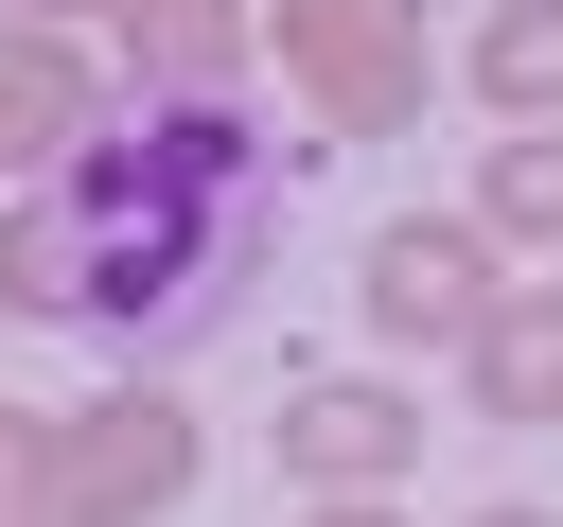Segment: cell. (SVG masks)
Returning <instances> with one entry per match:
<instances>
[{
    "label": "cell",
    "instance_id": "obj_7",
    "mask_svg": "<svg viewBox=\"0 0 563 527\" xmlns=\"http://www.w3.org/2000/svg\"><path fill=\"white\" fill-rule=\"evenodd\" d=\"M457 369H475V422H563V281H493Z\"/></svg>",
    "mask_w": 563,
    "mask_h": 527
},
{
    "label": "cell",
    "instance_id": "obj_3",
    "mask_svg": "<svg viewBox=\"0 0 563 527\" xmlns=\"http://www.w3.org/2000/svg\"><path fill=\"white\" fill-rule=\"evenodd\" d=\"M264 53H282V88H299L334 141H387V123H422V88H440L422 0H264Z\"/></svg>",
    "mask_w": 563,
    "mask_h": 527
},
{
    "label": "cell",
    "instance_id": "obj_12",
    "mask_svg": "<svg viewBox=\"0 0 563 527\" xmlns=\"http://www.w3.org/2000/svg\"><path fill=\"white\" fill-rule=\"evenodd\" d=\"M282 527H405V509H387V492H299Z\"/></svg>",
    "mask_w": 563,
    "mask_h": 527
},
{
    "label": "cell",
    "instance_id": "obj_9",
    "mask_svg": "<svg viewBox=\"0 0 563 527\" xmlns=\"http://www.w3.org/2000/svg\"><path fill=\"white\" fill-rule=\"evenodd\" d=\"M457 70H475V105H493V123H563V0H493Z\"/></svg>",
    "mask_w": 563,
    "mask_h": 527
},
{
    "label": "cell",
    "instance_id": "obj_8",
    "mask_svg": "<svg viewBox=\"0 0 563 527\" xmlns=\"http://www.w3.org/2000/svg\"><path fill=\"white\" fill-rule=\"evenodd\" d=\"M88 123H106L88 53H70V35H35V18H0V141H18V158H70Z\"/></svg>",
    "mask_w": 563,
    "mask_h": 527
},
{
    "label": "cell",
    "instance_id": "obj_6",
    "mask_svg": "<svg viewBox=\"0 0 563 527\" xmlns=\"http://www.w3.org/2000/svg\"><path fill=\"white\" fill-rule=\"evenodd\" d=\"M106 35H123V88H141V105L264 70V0H106Z\"/></svg>",
    "mask_w": 563,
    "mask_h": 527
},
{
    "label": "cell",
    "instance_id": "obj_15",
    "mask_svg": "<svg viewBox=\"0 0 563 527\" xmlns=\"http://www.w3.org/2000/svg\"><path fill=\"white\" fill-rule=\"evenodd\" d=\"M457 527H563V509H457Z\"/></svg>",
    "mask_w": 563,
    "mask_h": 527
},
{
    "label": "cell",
    "instance_id": "obj_2",
    "mask_svg": "<svg viewBox=\"0 0 563 527\" xmlns=\"http://www.w3.org/2000/svg\"><path fill=\"white\" fill-rule=\"evenodd\" d=\"M211 474V422L176 386H88L18 422V527H158Z\"/></svg>",
    "mask_w": 563,
    "mask_h": 527
},
{
    "label": "cell",
    "instance_id": "obj_1",
    "mask_svg": "<svg viewBox=\"0 0 563 527\" xmlns=\"http://www.w3.org/2000/svg\"><path fill=\"white\" fill-rule=\"evenodd\" d=\"M53 211H70V334L176 351V334L246 281L282 176H264V123H246L229 88H176V105L88 123V141L53 158Z\"/></svg>",
    "mask_w": 563,
    "mask_h": 527
},
{
    "label": "cell",
    "instance_id": "obj_13",
    "mask_svg": "<svg viewBox=\"0 0 563 527\" xmlns=\"http://www.w3.org/2000/svg\"><path fill=\"white\" fill-rule=\"evenodd\" d=\"M0 18H35V35H70V18H106V0H0Z\"/></svg>",
    "mask_w": 563,
    "mask_h": 527
},
{
    "label": "cell",
    "instance_id": "obj_14",
    "mask_svg": "<svg viewBox=\"0 0 563 527\" xmlns=\"http://www.w3.org/2000/svg\"><path fill=\"white\" fill-rule=\"evenodd\" d=\"M18 422H35V404H0V509H18Z\"/></svg>",
    "mask_w": 563,
    "mask_h": 527
},
{
    "label": "cell",
    "instance_id": "obj_11",
    "mask_svg": "<svg viewBox=\"0 0 563 527\" xmlns=\"http://www.w3.org/2000/svg\"><path fill=\"white\" fill-rule=\"evenodd\" d=\"M0 316H70V211H53V176L0 193Z\"/></svg>",
    "mask_w": 563,
    "mask_h": 527
},
{
    "label": "cell",
    "instance_id": "obj_16",
    "mask_svg": "<svg viewBox=\"0 0 563 527\" xmlns=\"http://www.w3.org/2000/svg\"><path fill=\"white\" fill-rule=\"evenodd\" d=\"M0 176H18V141H0Z\"/></svg>",
    "mask_w": 563,
    "mask_h": 527
},
{
    "label": "cell",
    "instance_id": "obj_17",
    "mask_svg": "<svg viewBox=\"0 0 563 527\" xmlns=\"http://www.w3.org/2000/svg\"><path fill=\"white\" fill-rule=\"evenodd\" d=\"M0 527H18V509H0Z\"/></svg>",
    "mask_w": 563,
    "mask_h": 527
},
{
    "label": "cell",
    "instance_id": "obj_10",
    "mask_svg": "<svg viewBox=\"0 0 563 527\" xmlns=\"http://www.w3.org/2000/svg\"><path fill=\"white\" fill-rule=\"evenodd\" d=\"M475 246H563V123H510L493 158H475V211H457Z\"/></svg>",
    "mask_w": 563,
    "mask_h": 527
},
{
    "label": "cell",
    "instance_id": "obj_4",
    "mask_svg": "<svg viewBox=\"0 0 563 527\" xmlns=\"http://www.w3.org/2000/svg\"><path fill=\"white\" fill-rule=\"evenodd\" d=\"M352 316H369L387 351H457V334L493 316V246H475L457 211H387L369 264H352Z\"/></svg>",
    "mask_w": 563,
    "mask_h": 527
},
{
    "label": "cell",
    "instance_id": "obj_5",
    "mask_svg": "<svg viewBox=\"0 0 563 527\" xmlns=\"http://www.w3.org/2000/svg\"><path fill=\"white\" fill-rule=\"evenodd\" d=\"M282 492H405L422 474V404L387 386V369H317V386H282Z\"/></svg>",
    "mask_w": 563,
    "mask_h": 527
}]
</instances>
